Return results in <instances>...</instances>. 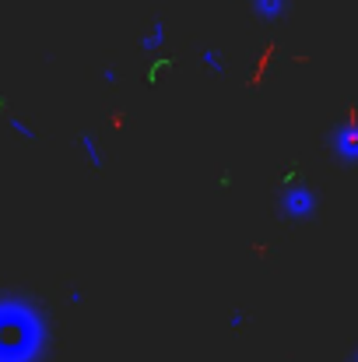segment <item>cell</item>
I'll return each mask as SVG.
<instances>
[{"label":"cell","mask_w":358,"mask_h":362,"mask_svg":"<svg viewBox=\"0 0 358 362\" xmlns=\"http://www.w3.org/2000/svg\"><path fill=\"white\" fill-rule=\"evenodd\" d=\"M46 324L32 306L0 303V362H39Z\"/></svg>","instance_id":"obj_1"},{"label":"cell","mask_w":358,"mask_h":362,"mask_svg":"<svg viewBox=\"0 0 358 362\" xmlns=\"http://www.w3.org/2000/svg\"><path fill=\"white\" fill-rule=\"evenodd\" d=\"M281 211H285V218H292V222H309V218H316V211H320V197L313 194V187L295 183V187H288V190L281 194Z\"/></svg>","instance_id":"obj_2"},{"label":"cell","mask_w":358,"mask_h":362,"mask_svg":"<svg viewBox=\"0 0 358 362\" xmlns=\"http://www.w3.org/2000/svg\"><path fill=\"white\" fill-rule=\"evenodd\" d=\"M327 148H334V155L341 158V165H352V158H355V134H352V123L334 127L330 137H327Z\"/></svg>","instance_id":"obj_3"},{"label":"cell","mask_w":358,"mask_h":362,"mask_svg":"<svg viewBox=\"0 0 358 362\" xmlns=\"http://www.w3.org/2000/svg\"><path fill=\"white\" fill-rule=\"evenodd\" d=\"M78 148L88 155V162H92V169H102L106 165V151L99 148V141H95V134H78Z\"/></svg>","instance_id":"obj_4"},{"label":"cell","mask_w":358,"mask_h":362,"mask_svg":"<svg viewBox=\"0 0 358 362\" xmlns=\"http://www.w3.org/2000/svg\"><path fill=\"white\" fill-rule=\"evenodd\" d=\"M253 7H256V14H260V18L274 21V18H281V11H285V0H253Z\"/></svg>","instance_id":"obj_5"},{"label":"cell","mask_w":358,"mask_h":362,"mask_svg":"<svg viewBox=\"0 0 358 362\" xmlns=\"http://www.w3.org/2000/svg\"><path fill=\"white\" fill-rule=\"evenodd\" d=\"M141 46H144V53H158V49L165 46V28H162V25H155V32H151Z\"/></svg>","instance_id":"obj_6"},{"label":"cell","mask_w":358,"mask_h":362,"mask_svg":"<svg viewBox=\"0 0 358 362\" xmlns=\"http://www.w3.org/2000/svg\"><path fill=\"white\" fill-rule=\"evenodd\" d=\"M204 67H208V71H218V74L225 71V64H222V57H218L215 49H208V53H204Z\"/></svg>","instance_id":"obj_7"},{"label":"cell","mask_w":358,"mask_h":362,"mask_svg":"<svg viewBox=\"0 0 358 362\" xmlns=\"http://www.w3.org/2000/svg\"><path fill=\"white\" fill-rule=\"evenodd\" d=\"M11 130H18V134H21V137H28V141H32V137H35V134H32V127H28V123H21V120H14V117H11Z\"/></svg>","instance_id":"obj_8"}]
</instances>
